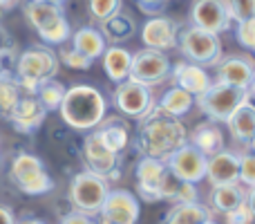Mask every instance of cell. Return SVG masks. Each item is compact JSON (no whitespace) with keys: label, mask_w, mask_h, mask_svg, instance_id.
Instances as JSON below:
<instances>
[{"label":"cell","mask_w":255,"mask_h":224,"mask_svg":"<svg viewBox=\"0 0 255 224\" xmlns=\"http://www.w3.org/2000/svg\"><path fill=\"white\" fill-rule=\"evenodd\" d=\"M188 144V130L184 121L161 112L157 106L145 119H141L136 146L143 157H154L166 162L177 148Z\"/></svg>","instance_id":"cell-1"},{"label":"cell","mask_w":255,"mask_h":224,"mask_svg":"<svg viewBox=\"0 0 255 224\" xmlns=\"http://www.w3.org/2000/svg\"><path fill=\"white\" fill-rule=\"evenodd\" d=\"M63 121L79 132H90L99 128V123L108 114V101L103 92L94 85H72L65 90L61 106H58Z\"/></svg>","instance_id":"cell-2"},{"label":"cell","mask_w":255,"mask_h":224,"mask_svg":"<svg viewBox=\"0 0 255 224\" xmlns=\"http://www.w3.org/2000/svg\"><path fill=\"white\" fill-rule=\"evenodd\" d=\"M58 56L49 45H31L16 54L11 74L22 94H34L38 83L58 74Z\"/></svg>","instance_id":"cell-3"},{"label":"cell","mask_w":255,"mask_h":224,"mask_svg":"<svg viewBox=\"0 0 255 224\" xmlns=\"http://www.w3.org/2000/svg\"><path fill=\"white\" fill-rule=\"evenodd\" d=\"M9 180L25 195H45L54 191V180L47 173L45 164L34 153H18L9 166Z\"/></svg>","instance_id":"cell-4"},{"label":"cell","mask_w":255,"mask_h":224,"mask_svg":"<svg viewBox=\"0 0 255 224\" xmlns=\"http://www.w3.org/2000/svg\"><path fill=\"white\" fill-rule=\"evenodd\" d=\"M177 49L184 54L186 61L197 63L202 67H215L224 56L220 36L211 34L206 29H199L195 25H188L179 29V38H177Z\"/></svg>","instance_id":"cell-5"},{"label":"cell","mask_w":255,"mask_h":224,"mask_svg":"<svg viewBox=\"0 0 255 224\" xmlns=\"http://www.w3.org/2000/svg\"><path fill=\"white\" fill-rule=\"evenodd\" d=\"M108 191H110V182H108L106 177L94 175V173H90V171H81L70 180L67 200H70L74 211H81V213H85V216L97 218Z\"/></svg>","instance_id":"cell-6"},{"label":"cell","mask_w":255,"mask_h":224,"mask_svg":"<svg viewBox=\"0 0 255 224\" xmlns=\"http://www.w3.org/2000/svg\"><path fill=\"white\" fill-rule=\"evenodd\" d=\"M247 99H251V92H247V90H240V88H233V85L213 81L206 92L195 97V106L206 114L211 121L224 123L226 119H229V114L233 112L240 103L247 101Z\"/></svg>","instance_id":"cell-7"},{"label":"cell","mask_w":255,"mask_h":224,"mask_svg":"<svg viewBox=\"0 0 255 224\" xmlns=\"http://www.w3.org/2000/svg\"><path fill=\"white\" fill-rule=\"evenodd\" d=\"M112 103L121 112V117L132 119V121H141L150 112L154 110L157 101H154V92L148 85H141L132 79H126L117 83L115 94H112Z\"/></svg>","instance_id":"cell-8"},{"label":"cell","mask_w":255,"mask_h":224,"mask_svg":"<svg viewBox=\"0 0 255 224\" xmlns=\"http://www.w3.org/2000/svg\"><path fill=\"white\" fill-rule=\"evenodd\" d=\"M81 159H83V166L85 171L94 173V175H101L106 177L108 182L110 180H119L121 171H119V164H121V155L112 153L110 148L106 146V141L101 139L99 130H90L83 139V146H81Z\"/></svg>","instance_id":"cell-9"},{"label":"cell","mask_w":255,"mask_h":224,"mask_svg":"<svg viewBox=\"0 0 255 224\" xmlns=\"http://www.w3.org/2000/svg\"><path fill=\"white\" fill-rule=\"evenodd\" d=\"M170 58L166 56V52L143 47L132 54V65L128 79L136 81L141 85H148V88H157L170 76Z\"/></svg>","instance_id":"cell-10"},{"label":"cell","mask_w":255,"mask_h":224,"mask_svg":"<svg viewBox=\"0 0 255 224\" xmlns=\"http://www.w3.org/2000/svg\"><path fill=\"white\" fill-rule=\"evenodd\" d=\"M141 216L139 200L126 189H110L101 204L99 218L108 224H136Z\"/></svg>","instance_id":"cell-11"},{"label":"cell","mask_w":255,"mask_h":224,"mask_svg":"<svg viewBox=\"0 0 255 224\" xmlns=\"http://www.w3.org/2000/svg\"><path fill=\"white\" fill-rule=\"evenodd\" d=\"M179 29L181 25L175 18L168 16H157L148 18L141 27V40H143V47L150 49H159V52H170L177 47V38H179Z\"/></svg>","instance_id":"cell-12"},{"label":"cell","mask_w":255,"mask_h":224,"mask_svg":"<svg viewBox=\"0 0 255 224\" xmlns=\"http://www.w3.org/2000/svg\"><path fill=\"white\" fill-rule=\"evenodd\" d=\"M190 22L217 36L229 31L233 25L224 0H195L190 7Z\"/></svg>","instance_id":"cell-13"},{"label":"cell","mask_w":255,"mask_h":224,"mask_svg":"<svg viewBox=\"0 0 255 224\" xmlns=\"http://www.w3.org/2000/svg\"><path fill=\"white\" fill-rule=\"evenodd\" d=\"M166 166L177 180L199 184L206 175V157L195 146L184 144L166 159Z\"/></svg>","instance_id":"cell-14"},{"label":"cell","mask_w":255,"mask_h":224,"mask_svg":"<svg viewBox=\"0 0 255 224\" xmlns=\"http://www.w3.org/2000/svg\"><path fill=\"white\" fill-rule=\"evenodd\" d=\"M168 166L166 162L154 157H141L134 168L136 180V193L143 202H161V182L166 175Z\"/></svg>","instance_id":"cell-15"},{"label":"cell","mask_w":255,"mask_h":224,"mask_svg":"<svg viewBox=\"0 0 255 224\" xmlns=\"http://www.w3.org/2000/svg\"><path fill=\"white\" fill-rule=\"evenodd\" d=\"M217 76L215 81L226 85H233V88L247 90L253 94V83H255V67H253V58L247 54H233V56H226L217 63Z\"/></svg>","instance_id":"cell-16"},{"label":"cell","mask_w":255,"mask_h":224,"mask_svg":"<svg viewBox=\"0 0 255 224\" xmlns=\"http://www.w3.org/2000/svg\"><path fill=\"white\" fill-rule=\"evenodd\" d=\"M45 117H47V110L36 99V94H20V99L16 101L11 114L7 117V121L20 135H31V132L38 130L45 123Z\"/></svg>","instance_id":"cell-17"},{"label":"cell","mask_w":255,"mask_h":224,"mask_svg":"<svg viewBox=\"0 0 255 224\" xmlns=\"http://www.w3.org/2000/svg\"><path fill=\"white\" fill-rule=\"evenodd\" d=\"M226 128H229L231 137L235 144H240L244 150L253 148V139H255V106L251 99H247L244 103H240L233 112L226 119Z\"/></svg>","instance_id":"cell-18"},{"label":"cell","mask_w":255,"mask_h":224,"mask_svg":"<svg viewBox=\"0 0 255 224\" xmlns=\"http://www.w3.org/2000/svg\"><path fill=\"white\" fill-rule=\"evenodd\" d=\"M170 76L177 88L186 90V92L193 94V97H199L202 92H206L208 85L213 83L206 67L197 65V63H190V61L175 63V67H170Z\"/></svg>","instance_id":"cell-19"},{"label":"cell","mask_w":255,"mask_h":224,"mask_svg":"<svg viewBox=\"0 0 255 224\" xmlns=\"http://www.w3.org/2000/svg\"><path fill=\"white\" fill-rule=\"evenodd\" d=\"M238 175H240V153L224 148L220 153L206 157V175H204V180H208L211 186L238 182Z\"/></svg>","instance_id":"cell-20"},{"label":"cell","mask_w":255,"mask_h":224,"mask_svg":"<svg viewBox=\"0 0 255 224\" xmlns=\"http://www.w3.org/2000/svg\"><path fill=\"white\" fill-rule=\"evenodd\" d=\"M188 144L195 146L204 157H211V155L224 150L226 139H224L222 123H215V121H211V119L204 123H197V126L188 132Z\"/></svg>","instance_id":"cell-21"},{"label":"cell","mask_w":255,"mask_h":224,"mask_svg":"<svg viewBox=\"0 0 255 224\" xmlns=\"http://www.w3.org/2000/svg\"><path fill=\"white\" fill-rule=\"evenodd\" d=\"M253 195V189H244L240 182H231V184H217L211 189V195H208V204H211V213H229L233 211L235 207L244 202V200Z\"/></svg>","instance_id":"cell-22"},{"label":"cell","mask_w":255,"mask_h":224,"mask_svg":"<svg viewBox=\"0 0 255 224\" xmlns=\"http://www.w3.org/2000/svg\"><path fill=\"white\" fill-rule=\"evenodd\" d=\"M103 61V72L112 83H121L130 76V65H132V52L126 49L124 45H108L106 52L101 54Z\"/></svg>","instance_id":"cell-23"},{"label":"cell","mask_w":255,"mask_h":224,"mask_svg":"<svg viewBox=\"0 0 255 224\" xmlns=\"http://www.w3.org/2000/svg\"><path fill=\"white\" fill-rule=\"evenodd\" d=\"M99 31L103 34V38H106V43L110 45H121V43H128V40L132 38V36L136 34V22L134 18L130 16V13H126L124 9L121 11H117L115 16H110L108 20L99 22Z\"/></svg>","instance_id":"cell-24"},{"label":"cell","mask_w":255,"mask_h":224,"mask_svg":"<svg viewBox=\"0 0 255 224\" xmlns=\"http://www.w3.org/2000/svg\"><path fill=\"white\" fill-rule=\"evenodd\" d=\"M67 43L72 45L74 49H79L83 56H88L90 61H97V58H101V54L106 52L108 43L106 38H103V34L97 29V27H79L76 31H72L70 40Z\"/></svg>","instance_id":"cell-25"},{"label":"cell","mask_w":255,"mask_h":224,"mask_svg":"<svg viewBox=\"0 0 255 224\" xmlns=\"http://www.w3.org/2000/svg\"><path fill=\"white\" fill-rule=\"evenodd\" d=\"M99 135L106 141V146L117 155H124L128 150V144H130V130H128V123L119 117H110L103 119L99 123Z\"/></svg>","instance_id":"cell-26"},{"label":"cell","mask_w":255,"mask_h":224,"mask_svg":"<svg viewBox=\"0 0 255 224\" xmlns=\"http://www.w3.org/2000/svg\"><path fill=\"white\" fill-rule=\"evenodd\" d=\"M22 13H25L27 22L31 25V29L36 34L49 27L56 18L63 16V7L61 4H52V2H36V0H27L25 7H22Z\"/></svg>","instance_id":"cell-27"},{"label":"cell","mask_w":255,"mask_h":224,"mask_svg":"<svg viewBox=\"0 0 255 224\" xmlns=\"http://www.w3.org/2000/svg\"><path fill=\"white\" fill-rule=\"evenodd\" d=\"M193 106H195V97L188 94L186 90L177 88V85H172L170 90H166V92L161 94V99L157 101L159 110L170 114V117H177V119H181L184 114H188Z\"/></svg>","instance_id":"cell-28"},{"label":"cell","mask_w":255,"mask_h":224,"mask_svg":"<svg viewBox=\"0 0 255 224\" xmlns=\"http://www.w3.org/2000/svg\"><path fill=\"white\" fill-rule=\"evenodd\" d=\"M213 213L208 207L199 202L193 204H172V209L168 211L163 224H202L206 220H211Z\"/></svg>","instance_id":"cell-29"},{"label":"cell","mask_w":255,"mask_h":224,"mask_svg":"<svg viewBox=\"0 0 255 224\" xmlns=\"http://www.w3.org/2000/svg\"><path fill=\"white\" fill-rule=\"evenodd\" d=\"M65 85L61 83V81L54 76V79H47L43 81V83H38V88H36V99H38L40 103H43V108L47 112H54L58 110V106H61L63 97H65Z\"/></svg>","instance_id":"cell-30"},{"label":"cell","mask_w":255,"mask_h":224,"mask_svg":"<svg viewBox=\"0 0 255 224\" xmlns=\"http://www.w3.org/2000/svg\"><path fill=\"white\" fill-rule=\"evenodd\" d=\"M20 88H18L16 79L9 70H4L0 74V119H7L11 114L16 101L20 99Z\"/></svg>","instance_id":"cell-31"},{"label":"cell","mask_w":255,"mask_h":224,"mask_svg":"<svg viewBox=\"0 0 255 224\" xmlns=\"http://www.w3.org/2000/svg\"><path fill=\"white\" fill-rule=\"evenodd\" d=\"M38 36H40V40H43V45H65L72 36V25L65 18V13H63V16L56 18L49 27H45Z\"/></svg>","instance_id":"cell-32"},{"label":"cell","mask_w":255,"mask_h":224,"mask_svg":"<svg viewBox=\"0 0 255 224\" xmlns=\"http://www.w3.org/2000/svg\"><path fill=\"white\" fill-rule=\"evenodd\" d=\"M56 56H58V63H63L65 67L76 70V72H85L92 67V61H90L88 56H83L79 49H74L72 45H58Z\"/></svg>","instance_id":"cell-33"},{"label":"cell","mask_w":255,"mask_h":224,"mask_svg":"<svg viewBox=\"0 0 255 224\" xmlns=\"http://www.w3.org/2000/svg\"><path fill=\"white\" fill-rule=\"evenodd\" d=\"M124 0H88V13L94 22H103L117 11H121Z\"/></svg>","instance_id":"cell-34"},{"label":"cell","mask_w":255,"mask_h":224,"mask_svg":"<svg viewBox=\"0 0 255 224\" xmlns=\"http://www.w3.org/2000/svg\"><path fill=\"white\" fill-rule=\"evenodd\" d=\"M0 61L4 70L11 72L13 61H16V38L4 25H0Z\"/></svg>","instance_id":"cell-35"},{"label":"cell","mask_w":255,"mask_h":224,"mask_svg":"<svg viewBox=\"0 0 255 224\" xmlns=\"http://www.w3.org/2000/svg\"><path fill=\"white\" fill-rule=\"evenodd\" d=\"M255 220V209H253V195H249L240 207H235L233 211L224 213L226 224H253Z\"/></svg>","instance_id":"cell-36"},{"label":"cell","mask_w":255,"mask_h":224,"mask_svg":"<svg viewBox=\"0 0 255 224\" xmlns=\"http://www.w3.org/2000/svg\"><path fill=\"white\" fill-rule=\"evenodd\" d=\"M238 182L244 189H255V157L251 150L240 153V175Z\"/></svg>","instance_id":"cell-37"},{"label":"cell","mask_w":255,"mask_h":224,"mask_svg":"<svg viewBox=\"0 0 255 224\" xmlns=\"http://www.w3.org/2000/svg\"><path fill=\"white\" fill-rule=\"evenodd\" d=\"M224 4L233 22L255 18V0H224Z\"/></svg>","instance_id":"cell-38"},{"label":"cell","mask_w":255,"mask_h":224,"mask_svg":"<svg viewBox=\"0 0 255 224\" xmlns=\"http://www.w3.org/2000/svg\"><path fill=\"white\" fill-rule=\"evenodd\" d=\"M238 43L242 45L244 49H255V18H249V20H240L238 22Z\"/></svg>","instance_id":"cell-39"},{"label":"cell","mask_w":255,"mask_h":224,"mask_svg":"<svg viewBox=\"0 0 255 224\" xmlns=\"http://www.w3.org/2000/svg\"><path fill=\"white\" fill-rule=\"evenodd\" d=\"M193 202H199L197 184H193V182H179V189H177L175 198H172V204H193Z\"/></svg>","instance_id":"cell-40"},{"label":"cell","mask_w":255,"mask_h":224,"mask_svg":"<svg viewBox=\"0 0 255 224\" xmlns=\"http://www.w3.org/2000/svg\"><path fill=\"white\" fill-rule=\"evenodd\" d=\"M58 224H97V220H94L92 216H85V213L74 211V209H72L67 216L61 218V222Z\"/></svg>","instance_id":"cell-41"},{"label":"cell","mask_w":255,"mask_h":224,"mask_svg":"<svg viewBox=\"0 0 255 224\" xmlns=\"http://www.w3.org/2000/svg\"><path fill=\"white\" fill-rule=\"evenodd\" d=\"M166 2H170V0H136V4H139L141 11L152 13V16H157V13L166 7Z\"/></svg>","instance_id":"cell-42"},{"label":"cell","mask_w":255,"mask_h":224,"mask_svg":"<svg viewBox=\"0 0 255 224\" xmlns=\"http://www.w3.org/2000/svg\"><path fill=\"white\" fill-rule=\"evenodd\" d=\"M13 213H11V209L9 207H0V224H13Z\"/></svg>","instance_id":"cell-43"},{"label":"cell","mask_w":255,"mask_h":224,"mask_svg":"<svg viewBox=\"0 0 255 224\" xmlns=\"http://www.w3.org/2000/svg\"><path fill=\"white\" fill-rule=\"evenodd\" d=\"M20 4V0H0V11H11Z\"/></svg>","instance_id":"cell-44"},{"label":"cell","mask_w":255,"mask_h":224,"mask_svg":"<svg viewBox=\"0 0 255 224\" xmlns=\"http://www.w3.org/2000/svg\"><path fill=\"white\" fill-rule=\"evenodd\" d=\"M13 224H47L40 218H20V220H13Z\"/></svg>","instance_id":"cell-45"},{"label":"cell","mask_w":255,"mask_h":224,"mask_svg":"<svg viewBox=\"0 0 255 224\" xmlns=\"http://www.w3.org/2000/svg\"><path fill=\"white\" fill-rule=\"evenodd\" d=\"M36 2H52V4H61V7H63V2H65V0H36Z\"/></svg>","instance_id":"cell-46"},{"label":"cell","mask_w":255,"mask_h":224,"mask_svg":"<svg viewBox=\"0 0 255 224\" xmlns=\"http://www.w3.org/2000/svg\"><path fill=\"white\" fill-rule=\"evenodd\" d=\"M202 224H217V222H213V218H211V220H206V222H202Z\"/></svg>","instance_id":"cell-47"},{"label":"cell","mask_w":255,"mask_h":224,"mask_svg":"<svg viewBox=\"0 0 255 224\" xmlns=\"http://www.w3.org/2000/svg\"><path fill=\"white\" fill-rule=\"evenodd\" d=\"M2 72H4V67H2V61H0V74H2Z\"/></svg>","instance_id":"cell-48"},{"label":"cell","mask_w":255,"mask_h":224,"mask_svg":"<svg viewBox=\"0 0 255 224\" xmlns=\"http://www.w3.org/2000/svg\"><path fill=\"white\" fill-rule=\"evenodd\" d=\"M97 224H108V222H97Z\"/></svg>","instance_id":"cell-49"}]
</instances>
